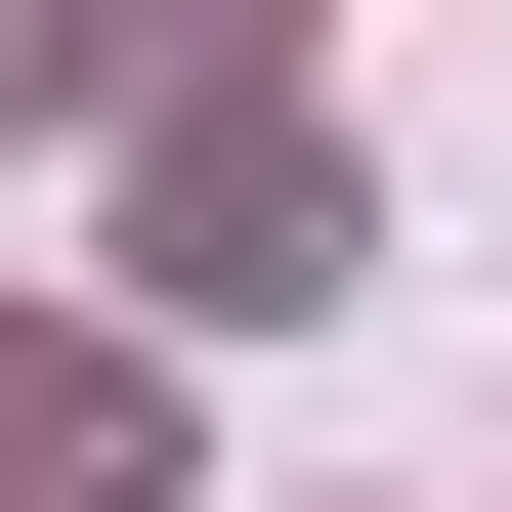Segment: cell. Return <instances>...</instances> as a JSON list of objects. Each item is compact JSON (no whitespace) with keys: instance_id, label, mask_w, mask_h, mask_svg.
I'll use <instances>...</instances> for the list:
<instances>
[{"instance_id":"6da1fadb","label":"cell","mask_w":512,"mask_h":512,"mask_svg":"<svg viewBox=\"0 0 512 512\" xmlns=\"http://www.w3.org/2000/svg\"><path fill=\"white\" fill-rule=\"evenodd\" d=\"M128 256H171V299H342V128H171Z\"/></svg>"},{"instance_id":"7a4b0ae2","label":"cell","mask_w":512,"mask_h":512,"mask_svg":"<svg viewBox=\"0 0 512 512\" xmlns=\"http://www.w3.org/2000/svg\"><path fill=\"white\" fill-rule=\"evenodd\" d=\"M171 427H128V342H0V512H128Z\"/></svg>"}]
</instances>
